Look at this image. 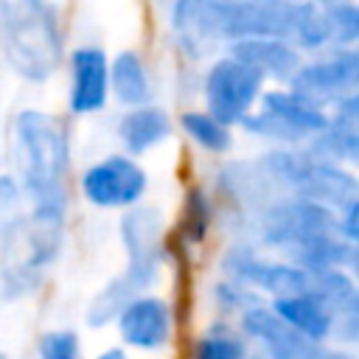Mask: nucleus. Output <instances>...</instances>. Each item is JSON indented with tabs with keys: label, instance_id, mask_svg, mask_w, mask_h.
<instances>
[{
	"label": "nucleus",
	"instance_id": "nucleus-1",
	"mask_svg": "<svg viewBox=\"0 0 359 359\" xmlns=\"http://www.w3.org/2000/svg\"><path fill=\"white\" fill-rule=\"evenodd\" d=\"M8 154L31 208L70 210L73 137L62 115L20 107L8 121Z\"/></svg>",
	"mask_w": 359,
	"mask_h": 359
},
{
	"label": "nucleus",
	"instance_id": "nucleus-2",
	"mask_svg": "<svg viewBox=\"0 0 359 359\" xmlns=\"http://www.w3.org/2000/svg\"><path fill=\"white\" fill-rule=\"evenodd\" d=\"M67 31L56 0H0V59L22 84H48L67 59Z\"/></svg>",
	"mask_w": 359,
	"mask_h": 359
},
{
	"label": "nucleus",
	"instance_id": "nucleus-3",
	"mask_svg": "<svg viewBox=\"0 0 359 359\" xmlns=\"http://www.w3.org/2000/svg\"><path fill=\"white\" fill-rule=\"evenodd\" d=\"M67 241V213L48 208H25L0 230V300L20 303L34 297Z\"/></svg>",
	"mask_w": 359,
	"mask_h": 359
},
{
	"label": "nucleus",
	"instance_id": "nucleus-4",
	"mask_svg": "<svg viewBox=\"0 0 359 359\" xmlns=\"http://www.w3.org/2000/svg\"><path fill=\"white\" fill-rule=\"evenodd\" d=\"M328 109L306 101L289 84H272L241 129L266 146H309L328 126Z\"/></svg>",
	"mask_w": 359,
	"mask_h": 359
},
{
	"label": "nucleus",
	"instance_id": "nucleus-5",
	"mask_svg": "<svg viewBox=\"0 0 359 359\" xmlns=\"http://www.w3.org/2000/svg\"><path fill=\"white\" fill-rule=\"evenodd\" d=\"M266 87L269 81L264 79V73H258L250 62L238 59L230 50H222L208 59L199 76L202 107L236 129H241L250 112L261 104Z\"/></svg>",
	"mask_w": 359,
	"mask_h": 359
},
{
	"label": "nucleus",
	"instance_id": "nucleus-6",
	"mask_svg": "<svg viewBox=\"0 0 359 359\" xmlns=\"http://www.w3.org/2000/svg\"><path fill=\"white\" fill-rule=\"evenodd\" d=\"M118 244L123 252V266L132 275H137L146 289H157L171 258L168 219L163 208L151 202H140L135 208L121 210Z\"/></svg>",
	"mask_w": 359,
	"mask_h": 359
},
{
	"label": "nucleus",
	"instance_id": "nucleus-7",
	"mask_svg": "<svg viewBox=\"0 0 359 359\" xmlns=\"http://www.w3.org/2000/svg\"><path fill=\"white\" fill-rule=\"evenodd\" d=\"M219 272L255 289L261 297L275 300L283 294L309 292L311 275L286 255H269L258 241H230L219 255Z\"/></svg>",
	"mask_w": 359,
	"mask_h": 359
},
{
	"label": "nucleus",
	"instance_id": "nucleus-8",
	"mask_svg": "<svg viewBox=\"0 0 359 359\" xmlns=\"http://www.w3.org/2000/svg\"><path fill=\"white\" fill-rule=\"evenodd\" d=\"M165 22L185 59H205L236 39V0H168Z\"/></svg>",
	"mask_w": 359,
	"mask_h": 359
},
{
	"label": "nucleus",
	"instance_id": "nucleus-9",
	"mask_svg": "<svg viewBox=\"0 0 359 359\" xmlns=\"http://www.w3.org/2000/svg\"><path fill=\"white\" fill-rule=\"evenodd\" d=\"M149 168L140 157L126 151H109L79 174V194L95 210H126L146 199L149 194Z\"/></svg>",
	"mask_w": 359,
	"mask_h": 359
},
{
	"label": "nucleus",
	"instance_id": "nucleus-10",
	"mask_svg": "<svg viewBox=\"0 0 359 359\" xmlns=\"http://www.w3.org/2000/svg\"><path fill=\"white\" fill-rule=\"evenodd\" d=\"M325 230H337V210L297 194H278L252 224L255 241L280 255H286L303 238Z\"/></svg>",
	"mask_w": 359,
	"mask_h": 359
},
{
	"label": "nucleus",
	"instance_id": "nucleus-11",
	"mask_svg": "<svg viewBox=\"0 0 359 359\" xmlns=\"http://www.w3.org/2000/svg\"><path fill=\"white\" fill-rule=\"evenodd\" d=\"M289 87L331 112L342 98L359 90V48H328L306 56Z\"/></svg>",
	"mask_w": 359,
	"mask_h": 359
},
{
	"label": "nucleus",
	"instance_id": "nucleus-12",
	"mask_svg": "<svg viewBox=\"0 0 359 359\" xmlns=\"http://www.w3.org/2000/svg\"><path fill=\"white\" fill-rule=\"evenodd\" d=\"M112 328L118 342L129 351L160 353L177 337V309L165 294H157L154 289L140 292L123 306Z\"/></svg>",
	"mask_w": 359,
	"mask_h": 359
},
{
	"label": "nucleus",
	"instance_id": "nucleus-13",
	"mask_svg": "<svg viewBox=\"0 0 359 359\" xmlns=\"http://www.w3.org/2000/svg\"><path fill=\"white\" fill-rule=\"evenodd\" d=\"M67 112L73 118H90L107 109L112 101L109 87V53L95 42H81L67 50Z\"/></svg>",
	"mask_w": 359,
	"mask_h": 359
},
{
	"label": "nucleus",
	"instance_id": "nucleus-14",
	"mask_svg": "<svg viewBox=\"0 0 359 359\" xmlns=\"http://www.w3.org/2000/svg\"><path fill=\"white\" fill-rule=\"evenodd\" d=\"M213 194L222 208H236L238 219H247L255 224L258 213L280 191L266 177L258 157H233L219 165L216 180H213Z\"/></svg>",
	"mask_w": 359,
	"mask_h": 359
},
{
	"label": "nucleus",
	"instance_id": "nucleus-15",
	"mask_svg": "<svg viewBox=\"0 0 359 359\" xmlns=\"http://www.w3.org/2000/svg\"><path fill=\"white\" fill-rule=\"evenodd\" d=\"M292 194L314 199L320 205H328L331 210H342L348 202H353L359 196V174L353 171V165L328 160V157H317L306 146V163H303V171L294 182Z\"/></svg>",
	"mask_w": 359,
	"mask_h": 359
},
{
	"label": "nucleus",
	"instance_id": "nucleus-16",
	"mask_svg": "<svg viewBox=\"0 0 359 359\" xmlns=\"http://www.w3.org/2000/svg\"><path fill=\"white\" fill-rule=\"evenodd\" d=\"M177 132V118L157 101L123 107L115 121V140L121 151L146 157L157 151L163 143H168Z\"/></svg>",
	"mask_w": 359,
	"mask_h": 359
},
{
	"label": "nucleus",
	"instance_id": "nucleus-17",
	"mask_svg": "<svg viewBox=\"0 0 359 359\" xmlns=\"http://www.w3.org/2000/svg\"><path fill=\"white\" fill-rule=\"evenodd\" d=\"M224 50L236 53L238 59L250 62L269 84H289L297 67L303 65L306 53L294 45L289 36H275V34H261V36H244L230 42Z\"/></svg>",
	"mask_w": 359,
	"mask_h": 359
},
{
	"label": "nucleus",
	"instance_id": "nucleus-18",
	"mask_svg": "<svg viewBox=\"0 0 359 359\" xmlns=\"http://www.w3.org/2000/svg\"><path fill=\"white\" fill-rule=\"evenodd\" d=\"M236 323L247 334V339L258 345V351H264L269 359H300L306 339L283 323V317L272 309L269 300L252 303L250 309L238 314Z\"/></svg>",
	"mask_w": 359,
	"mask_h": 359
},
{
	"label": "nucleus",
	"instance_id": "nucleus-19",
	"mask_svg": "<svg viewBox=\"0 0 359 359\" xmlns=\"http://www.w3.org/2000/svg\"><path fill=\"white\" fill-rule=\"evenodd\" d=\"M317 157L359 165V90L331 109L328 126L309 143Z\"/></svg>",
	"mask_w": 359,
	"mask_h": 359
},
{
	"label": "nucleus",
	"instance_id": "nucleus-20",
	"mask_svg": "<svg viewBox=\"0 0 359 359\" xmlns=\"http://www.w3.org/2000/svg\"><path fill=\"white\" fill-rule=\"evenodd\" d=\"M109 87H112V101L121 109L154 101V76L143 50L121 48L109 53Z\"/></svg>",
	"mask_w": 359,
	"mask_h": 359
},
{
	"label": "nucleus",
	"instance_id": "nucleus-21",
	"mask_svg": "<svg viewBox=\"0 0 359 359\" xmlns=\"http://www.w3.org/2000/svg\"><path fill=\"white\" fill-rule=\"evenodd\" d=\"M219 222V199L213 188L194 182L182 191L180 216H177V238L182 250H199L208 244Z\"/></svg>",
	"mask_w": 359,
	"mask_h": 359
},
{
	"label": "nucleus",
	"instance_id": "nucleus-22",
	"mask_svg": "<svg viewBox=\"0 0 359 359\" xmlns=\"http://www.w3.org/2000/svg\"><path fill=\"white\" fill-rule=\"evenodd\" d=\"M140 292H151L143 286V280L137 275H132L126 266H121L115 275H109L84 303V325L93 331H104L112 328L118 314L123 311V306L137 297Z\"/></svg>",
	"mask_w": 359,
	"mask_h": 359
},
{
	"label": "nucleus",
	"instance_id": "nucleus-23",
	"mask_svg": "<svg viewBox=\"0 0 359 359\" xmlns=\"http://www.w3.org/2000/svg\"><path fill=\"white\" fill-rule=\"evenodd\" d=\"M272 309L283 317V323L297 331L303 339H331L334 334V323H337V311L328 309L323 300H317L311 292H297V294H283L269 300Z\"/></svg>",
	"mask_w": 359,
	"mask_h": 359
},
{
	"label": "nucleus",
	"instance_id": "nucleus-24",
	"mask_svg": "<svg viewBox=\"0 0 359 359\" xmlns=\"http://www.w3.org/2000/svg\"><path fill=\"white\" fill-rule=\"evenodd\" d=\"M177 129L208 157H227L236 146V126L224 123L205 107H185L177 115Z\"/></svg>",
	"mask_w": 359,
	"mask_h": 359
},
{
	"label": "nucleus",
	"instance_id": "nucleus-25",
	"mask_svg": "<svg viewBox=\"0 0 359 359\" xmlns=\"http://www.w3.org/2000/svg\"><path fill=\"white\" fill-rule=\"evenodd\" d=\"M351 252H353V244L339 230H325V233H314V236L303 238L300 244H294L286 252V258H292L309 275H317V272H325V269L348 266Z\"/></svg>",
	"mask_w": 359,
	"mask_h": 359
},
{
	"label": "nucleus",
	"instance_id": "nucleus-26",
	"mask_svg": "<svg viewBox=\"0 0 359 359\" xmlns=\"http://www.w3.org/2000/svg\"><path fill=\"white\" fill-rule=\"evenodd\" d=\"M250 353V339L236 320H210L188 345V359H244Z\"/></svg>",
	"mask_w": 359,
	"mask_h": 359
},
{
	"label": "nucleus",
	"instance_id": "nucleus-27",
	"mask_svg": "<svg viewBox=\"0 0 359 359\" xmlns=\"http://www.w3.org/2000/svg\"><path fill=\"white\" fill-rule=\"evenodd\" d=\"M292 39H294V45H297L306 56L323 53V50L334 48V42H331V28H328L323 3L297 0L294 25H292Z\"/></svg>",
	"mask_w": 359,
	"mask_h": 359
},
{
	"label": "nucleus",
	"instance_id": "nucleus-28",
	"mask_svg": "<svg viewBox=\"0 0 359 359\" xmlns=\"http://www.w3.org/2000/svg\"><path fill=\"white\" fill-rule=\"evenodd\" d=\"M356 286H359V280L353 278V272H351L348 266H337V269L317 272V275H311V280H309V292H311L317 300H323L328 309H334L337 314L348 309V303H351Z\"/></svg>",
	"mask_w": 359,
	"mask_h": 359
},
{
	"label": "nucleus",
	"instance_id": "nucleus-29",
	"mask_svg": "<svg viewBox=\"0 0 359 359\" xmlns=\"http://www.w3.org/2000/svg\"><path fill=\"white\" fill-rule=\"evenodd\" d=\"M261 294L255 289H250L247 283L236 280V278H227L219 272V278L210 283V303H213V311L216 317H227V320H238V314L244 309H250L252 303H258Z\"/></svg>",
	"mask_w": 359,
	"mask_h": 359
},
{
	"label": "nucleus",
	"instance_id": "nucleus-30",
	"mask_svg": "<svg viewBox=\"0 0 359 359\" xmlns=\"http://www.w3.org/2000/svg\"><path fill=\"white\" fill-rule=\"evenodd\" d=\"M334 48H353L359 42V0H331L323 3Z\"/></svg>",
	"mask_w": 359,
	"mask_h": 359
},
{
	"label": "nucleus",
	"instance_id": "nucleus-31",
	"mask_svg": "<svg viewBox=\"0 0 359 359\" xmlns=\"http://www.w3.org/2000/svg\"><path fill=\"white\" fill-rule=\"evenodd\" d=\"M81 353V337L76 328H48L36 339V359H59V356H76Z\"/></svg>",
	"mask_w": 359,
	"mask_h": 359
},
{
	"label": "nucleus",
	"instance_id": "nucleus-32",
	"mask_svg": "<svg viewBox=\"0 0 359 359\" xmlns=\"http://www.w3.org/2000/svg\"><path fill=\"white\" fill-rule=\"evenodd\" d=\"M28 208L25 188L14 171H0V230Z\"/></svg>",
	"mask_w": 359,
	"mask_h": 359
},
{
	"label": "nucleus",
	"instance_id": "nucleus-33",
	"mask_svg": "<svg viewBox=\"0 0 359 359\" xmlns=\"http://www.w3.org/2000/svg\"><path fill=\"white\" fill-rule=\"evenodd\" d=\"M331 339H337L339 345H345L351 351L359 348V309H345L337 314Z\"/></svg>",
	"mask_w": 359,
	"mask_h": 359
},
{
	"label": "nucleus",
	"instance_id": "nucleus-34",
	"mask_svg": "<svg viewBox=\"0 0 359 359\" xmlns=\"http://www.w3.org/2000/svg\"><path fill=\"white\" fill-rule=\"evenodd\" d=\"M300 359H353L351 348L339 345L337 339H306L303 351H300Z\"/></svg>",
	"mask_w": 359,
	"mask_h": 359
},
{
	"label": "nucleus",
	"instance_id": "nucleus-35",
	"mask_svg": "<svg viewBox=\"0 0 359 359\" xmlns=\"http://www.w3.org/2000/svg\"><path fill=\"white\" fill-rule=\"evenodd\" d=\"M337 230L351 244H359V196L353 202H348L342 210H337Z\"/></svg>",
	"mask_w": 359,
	"mask_h": 359
},
{
	"label": "nucleus",
	"instance_id": "nucleus-36",
	"mask_svg": "<svg viewBox=\"0 0 359 359\" xmlns=\"http://www.w3.org/2000/svg\"><path fill=\"white\" fill-rule=\"evenodd\" d=\"M90 359H132V356H129L126 345H109V348H101L98 353H93Z\"/></svg>",
	"mask_w": 359,
	"mask_h": 359
},
{
	"label": "nucleus",
	"instance_id": "nucleus-37",
	"mask_svg": "<svg viewBox=\"0 0 359 359\" xmlns=\"http://www.w3.org/2000/svg\"><path fill=\"white\" fill-rule=\"evenodd\" d=\"M348 269L353 272V278L359 280V244H353V252H351V264H348Z\"/></svg>",
	"mask_w": 359,
	"mask_h": 359
},
{
	"label": "nucleus",
	"instance_id": "nucleus-38",
	"mask_svg": "<svg viewBox=\"0 0 359 359\" xmlns=\"http://www.w3.org/2000/svg\"><path fill=\"white\" fill-rule=\"evenodd\" d=\"M244 359H269V356H266L264 351H250V353H247Z\"/></svg>",
	"mask_w": 359,
	"mask_h": 359
},
{
	"label": "nucleus",
	"instance_id": "nucleus-39",
	"mask_svg": "<svg viewBox=\"0 0 359 359\" xmlns=\"http://www.w3.org/2000/svg\"><path fill=\"white\" fill-rule=\"evenodd\" d=\"M348 309H359V286H356V292H353V297H351Z\"/></svg>",
	"mask_w": 359,
	"mask_h": 359
},
{
	"label": "nucleus",
	"instance_id": "nucleus-40",
	"mask_svg": "<svg viewBox=\"0 0 359 359\" xmlns=\"http://www.w3.org/2000/svg\"><path fill=\"white\" fill-rule=\"evenodd\" d=\"M247 3H280V0H247Z\"/></svg>",
	"mask_w": 359,
	"mask_h": 359
},
{
	"label": "nucleus",
	"instance_id": "nucleus-41",
	"mask_svg": "<svg viewBox=\"0 0 359 359\" xmlns=\"http://www.w3.org/2000/svg\"><path fill=\"white\" fill-rule=\"evenodd\" d=\"M59 359H81V353H76V356H59Z\"/></svg>",
	"mask_w": 359,
	"mask_h": 359
},
{
	"label": "nucleus",
	"instance_id": "nucleus-42",
	"mask_svg": "<svg viewBox=\"0 0 359 359\" xmlns=\"http://www.w3.org/2000/svg\"><path fill=\"white\" fill-rule=\"evenodd\" d=\"M0 359H11V353H6V351H0Z\"/></svg>",
	"mask_w": 359,
	"mask_h": 359
},
{
	"label": "nucleus",
	"instance_id": "nucleus-43",
	"mask_svg": "<svg viewBox=\"0 0 359 359\" xmlns=\"http://www.w3.org/2000/svg\"><path fill=\"white\" fill-rule=\"evenodd\" d=\"M314 3H331V0H314Z\"/></svg>",
	"mask_w": 359,
	"mask_h": 359
},
{
	"label": "nucleus",
	"instance_id": "nucleus-44",
	"mask_svg": "<svg viewBox=\"0 0 359 359\" xmlns=\"http://www.w3.org/2000/svg\"><path fill=\"white\" fill-rule=\"evenodd\" d=\"M356 48H359V42H356Z\"/></svg>",
	"mask_w": 359,
	"mask_h": 359
}]
</instances>
